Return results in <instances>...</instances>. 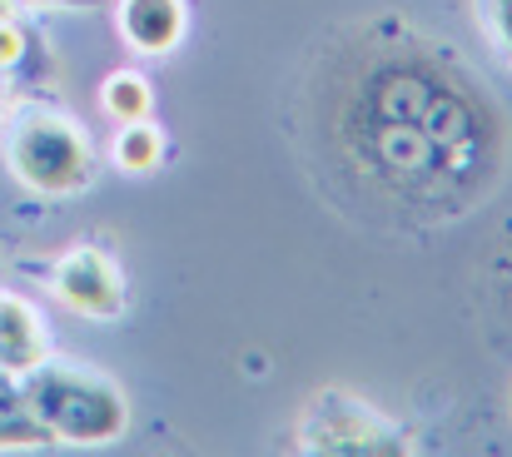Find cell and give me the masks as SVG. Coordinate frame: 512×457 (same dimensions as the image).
<instances>
[{
    "mask_svg": "<svg viewBox=\"0 0 512 457\" xmlns=\"http://www.w3.org/2000/svg\"><path fill=\"white\" fill-rule=\"evenodd\" d=\"M294 125L319 169L368 209L448 219L498 174V110L423 35L358 20L319 40Z\"/></svg>",
    "mask_w": 512,
    "mask_h": 457,
    "instance_id": "1",
    "label": "cell"
},
{
    "mask_svg": "<svg viewBox=\"0 0 512 457\" xmlns=\"http://www.w3.org/2000/svg\"><path fill=\"white\" fill-rule=\"evenodd\" d=\"M25 403L35 413V423L75 448H105L115 438H125L130 428V403L125 388L95 368L80 363H40L25 373Z\"/></svg>",
    "mask_w": 512,
    "mask_h": 457,
    "instance_id": "2",
    "label": "cell"
},
{
    "mask_svg": "<svg viewBox=\"0 0 512 457\" xmlns=\"http://www.w3.org/2000/svg\"><path fill=\"white\" fill-rule=\"evenodd\" d=\"M5 164L30 194L65 199L95 179V145L75 115L55 105H25L5 125Z\"/></svg>",
    "mask_w": 512,
    "mask_h": 457,
    "instance_id": "3",
    "label": "cell"
},
{
    "mask_svg": "<svg viewBox=\"0 0 512 457\" xmlns=\"http://www.w3.org/2000/svg\"><path fill=\"white\" fill-rule=\"evenodd\" d=\"M299 448L304 453H339V457H383L403 453L408 443L353 393H319L299 423Z\"/></svg>",
    "mask_w": 512,
    "mask_h": 457,
    "instance_id": "4",
    "label": "cell"
},
{
    "mask_svg": "<svg viewBox=\"0 0 512 457\" xmlns=\"http://www.w3.org/2000/svg\"><path fill=\"white\" fill-rule=\"evenodd\" d=\"M50 289L80 318L110 323V318L125 313V274L100 244H75L70 254H60L55 269H50Z\"/></svg>",
    "mask_w": 512,
    "mask_h": 457,
    "instance_id": "5",
    "label": "cell"
},
{
    "mask_svg": "<svg viewBox=\"0 0 512 457\" xmlns=\"http://www.w3.org/2000/svg\"><path fill=\"white\" fill-rule=\"evenodd\" d=\"M45 358H50V333L40 308L20 294H0V373L25 378Z\"/></svg>",
    "mask_w": 512,
    "mask_h": 457,
    "instance_id": "6",
    "label": "cell"
},
{
    "mask_svg": "<svg viewBox=\"0 0 512 457\" xmlns=\"http://www.w3.org/2000/svg\"><path fill=\"white\" fill-rule=\"evenodd\" d=\"M120 35L140 55H170L184 35V0H120Z\"/></svg>",
    "mask_w": 512,
    "mask_h": 457,
    "instance_id": "7",
    "label": "cell"
},
{
    "mask_svg": "<svg viewBox=\"0 0 512 457\" xmlns=\"http://www.w3.org/2000/svg\"><path fill=\"white\" fill-rule=\"evenodd\" d=\"M40 443H50V433L35 423L25 388L10 373H0V448H40Z\"/></svg>",
    "mask_w": 512,
    "mask_h": 457,
    "instance_id": "8",
    "label": "cell"
},
{
    "mask_svg": "<svg viewBox=\"0 0 512 457\" xmlns=\"http://www.w3.org/2000/svg\"><path fill=\"white\" fill-rule=\"evenodd\" d=\"M100 110H105L110 120H120V125H130V120H150V110H155V90H150V80H145L140 70H115V75L100 85Z\"/></svg>",
    "mask_w": 512,
    "mask_h": 457,
    "instance_id": "9",
    "label": "cell"
},
{
    "mask_svg": "<svg viewBox=\"0 0 512 457\" xmlns=\"http://www.w3.org/2000/svg\"><path fill=\"white\" fill-rule=\"evenodd\" d=\"M160 159H165V135L150 120L120 125V135H115V164L125 174H150V169H160Z\"/></svg>",
    "mask_w": 512,
    "mask_h": 457,
    "instance_id": "10",
    "label": "cell"
},
{
    "mask_svg": "<svg viewBox=\"0 0 512 457\" xmlns=\"http://www.w3.org/2000/svg\"><path fill=\"white\" fill-rule=\"evenodd\" d=\"M25 50H30V35H25L10 15H0V75H10V70L25 60Z\"/></svg>",
    "mask_w": 512,
    "mask_h": 457,
    "instance_id": "11",
    "label": "cell"
},
{
    "mask_svg": "<svg viewBox=\"0 0 512 457\" xmlns=\"http://www.w3.org/2000/svg\"><path fill=\"white\" fill-rule=\"evenodd\" d=\"M488 30H493L498 50L512 60V0H488Z\"/></svg>",
    "mask_w": 512,
    "mask_h": 457,
    "instance_id": "12",
    "label": "cell"
},
{
    "mask_svg": "<svg viewBox=\"0 0 512 457\" xmlns=\"http://www.w3.org/2000/svg\"><path fill=\"white\" fill-rule=\"evenodd\" d=\"M35 5H70L75 10V5H100V0H35Z\"/></svg>",
    "mask_w": 512,
    "mask_h": 457,
    "instance_id": "13",
    "label": "cell"
},
{
    "mask_svg": "<svg viewBox=\"0 0 512 457\" xmlns=\"http://www.w3.org/2000/svg\"><path fill=\"white\" fill-rule=\"evenodd\" d=\"M0 15H10V0H0Z\"/></svg>",
    "mask_w": 512,
    "mask_h": 457,
    "instance_id": "14",
    "label": "cell"
}]
</instances>
